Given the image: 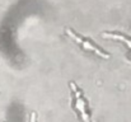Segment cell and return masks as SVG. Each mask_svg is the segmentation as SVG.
Listing matches in <instances>:
<instances>
[{"instance_id": "2", "label": "cell", "mask_w": 131, "mask_h": 122, "mask_svg": "<svg viewBox=\"0 0 131 122\" xmlns=\"http://www.w3.org/2000/svg\"><path fill=\"white\" fill-rule=\"evenodd\" d=\"M70 88H71V90H73V93H74V97H75V107H77V109L80 112V115H82V118L84 120V121H89L90 120V117L88 116V112H87V103H85V101H84V98H83V95H82V92L78 89V86H77V84L75 83H70Z\"/></svg>"}, {"instance_id": "3", "label": "cell", "mask_w": 131, "mask_h": 122, "mask_svg": "<svg viewBox=\"0 0 131 122\" xmlns=\"http://www.w3.org/2000/svg\"><path fill=\"white\" fill-rule=\"evenodd\" d=\"M103 37H107V38H113V40H118V41H122L125 42L129 47L131 48V38L124 36V35H118V33H111V32H106L103 33Z\"/></svg>"}, {"instance_id": "1", "label": "cell", "mask_w": 131, "mask_h": 122, "mask_svg": "<svg viewBox=\"0 0 131 122\" xmlns=\"http://www.w3.org/2000/svg\"><path fill=\"white\" fill-rule=\"evenodd\" d=\"M66 35H68L70 38H73V41H75V42H78L79 45H82L84 48H87V50H89V51L95 52V53H97V55H99L101 57L110 59V53H107V52L102 51L97 45H94V43H93V41H90V40H88V38H84V37L79 36V35H78V33H75L73 29L68 28V29H66Z\"/></svg>"}]
</instances>
